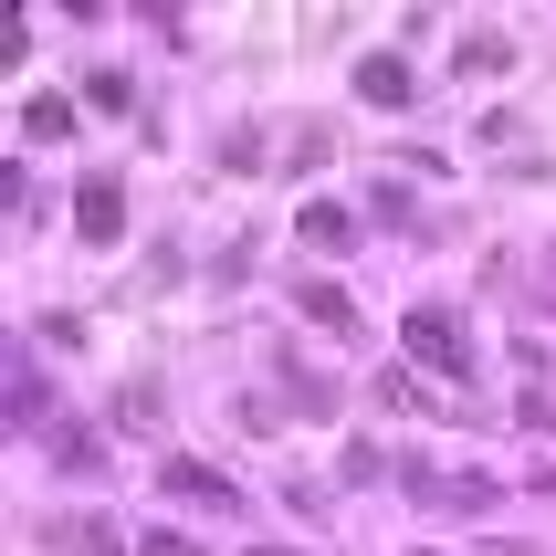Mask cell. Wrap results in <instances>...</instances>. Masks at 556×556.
I'll list each match as a JSON object with an SVG mask.
<instances>
[{
    "instance_id": "cell-10",
    "label": "cell",
    "mask_w": 556,
    "mask_h": 556,
    "mask_svg": "<svg viewBox=\"0 0 556 556\" xmlns=\"http://www.w3.org/2000/svg\"><path fill=\"white\" fill-rule=\"evenodd\" d=\"M11 409H22V431H31V420H42V378H31V357H22V368H11Z\"/></svg>"
},
{
    "instance_id": "cell-13",
    "label": "cell",
    "mask_w": 556,
    "mask_h": 556,
    "mask_svg": "<svg viewBox=\"0 0 556 556\" xmlns=\"http://www.w3.org/2000/svg\"><path fill=\"white\" fill-rule=\"evenodd\" d=\"M526 420H535V431H556V400H546V389H535V400H526Z\"/></svg>"
},
{
    "instance_id": "cell-1",
    "label": "cell",
    "mask_w": 556,
    "mask_h": 556,
    "mask_svg": "<svg viewBox=\"0 0 556 556\" xmlns=\"http://www.w3.org/2000/svg\"><path fill=\"white\" fill-rule=\"evenodd\" d=\"M400 346H409V368H452V378L472 368V337H463V315H452V305H409L400 315Z\"/></svg>"
},
{
    "instance_id": "cell-3",
    "label": "cell",
    "mask_w": 556,
    "mask_h": 556,
    "mask_svg": "<svg viewBox=\"0 0 556 556\" xmlns=\"http://www.w3.org/2000/svg\"><path fill=\"white\" fill-rule=\"evenodd\" d=\"M74 231H85V242H116V231H126V189L116 179H85V189H74Z\"/></svg>"
},
{
    "instance_id": "cell-6",
    "label": "cell",
    "mask_w": 556,
    "mask_h": 556,
    "mask_svg": "<svg viewBox=\"0 0 556 556\" xmlns=\"http://www.w3.org/2000/svg\"><path fill=\"white\" fill-rule=\"evenodd\" d=\"M157 483H168V494H189V504H242V494H231V483H220L211 463H168Z\"/></svg>"
},
{
    "instance_id": "cell-8",
    "label": "cell",
    "mask_w": 556,
    "mask_h": 556,
    "mask_svg": "<svg viewBox=\"0 0 556 556\" xmlns=\"http://www.w3.org/2000/svg\"><path fill=\"white\" fill-rule=\"evenodd\" d=\"M85 94L105 105V116H126V105H137V74H116V63H105V74H85Z\"/></svg>"
},
{
    "instance_id": "cell-5",
    "label": "cell",
    "mask_w": 556,
    "mask_h": 556,
    "mask_svg": "<svg viewBox=\"0 0 556 556\" xmlns=\"http://www.w3.org/2000/svg\"><path fill=\"white\" fill-rule=\"evenodd\" d=\"M294 305H305L315 326H337V337H346V326H357V294H346V283H326V274H315L305 294H294Z\"/></svg>"
},
{
    "instance_id": "cell-2",
    "label": "cell",
    "mask_w": 556,
    "mask_h": 556,
    "mask_svg": "<svg viewBox=\"0 0 556 556\" xmlns=\"http://www.w3.org/2000/svg\"><path fill=\"white\" fill-rule=\"evenodd\" d=\"M409 472V494H420V504H441V515H494V483H483V472H431V463H400Z\"/></svg>"
},
{
    "instance_id": "cell-7",
    "label": "cell",
    "mask_w": 556,
    "mask_h": 556,
    "mask_svg": "<svg viewBox=\"0 0 556 556\" xmlns=\"http://www.w3.org/2000/svg\"><path fill=\"white\" fill-rule=\"evenodd\" d=\"M305 242L346 252V242H357V211H337V200H305Z\"/></svg>"
},
{
    "instance_id": "cell-9",
    "label": "cell",
    "mask_w": 556,
    "mask_h": 556,
    "mask_svg": "<svg viewBox=\"0 0 556 556\" xmlns=\"http://www.w3.org/2000/svg\"><path fill=\"white\" fill-rule=\"evenodd\" d=\"M22 126H31V137H63V126H74V94H31Z\"/></svg>"
},
{
    "instance_id": "cell-11",
    "label": "cell",
    "mask_w": 556,
    "mask_h": 556,
    "mask_svg": "<svg viewBox=\"0 0 556 556\" xmlns=\"http://www.w3.org/2000/svg\"><path fill=\"white\" fill-rule=\"evenodd\" d=\"M137 556H200V546H189V535H168V526H157V535H148V546H137Z\"/></svg>"
},
{
    "instance_id": "cell-12",
    "label": "cell",
    "mask_w": 556,
    "mask_h": 556,
    "mask_svg": "<svg viewBox=\"0 0 556 556\" xmlns=\"http://www.w3.org/2000/svg\"><path fill=\"white\" fill-rule=\"evenodd\" d=\"M74 546H85V556H116V535H105V526H74Z\"/></svg>"
},
{
    "instance_id": "cell-4",
    "label": "cell",
    "mask_w": 556,
    "mask_h": 556,
    "mask_svg": "<svg viewBox=\"0 0 556 556\" xmlns=\"http://www.w3.org/2000/svg\"><path fill=\"white\" fill-rule=\"evenodd\" d=\"M357 94H368V105H409L420 85H409V63H400V53H368V63H357Z\"/></svg>"
}]
</instances>
